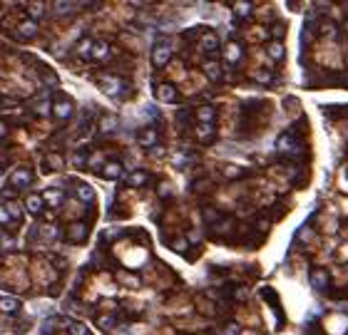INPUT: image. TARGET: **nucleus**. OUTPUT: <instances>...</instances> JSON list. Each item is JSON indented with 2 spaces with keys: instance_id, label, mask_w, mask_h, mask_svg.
<instances>
[{
  "instance_id": "20",
  "label": "nucleus",
  "mask_w": 348,
  "mask_h": 335,
  "mask_svg": "<svg viewBox=\"0 0 348 335\" xmlns=\"http://www.w3.org/2000/svg\"><path fill=\"white\" fill-rule=\"evenodd\" d=\"M18 35H23V37H35V35H37V23L30 20V18L20 20V23H18Z\"/></svg>"
},
{
  "instance_id": "38",
  "label": "nucleus",
  "mask_w": 348,
  "mask_h": 335,
  "mask_svg": "<svg viewBox=\"0 0 348 335\" xmlns=\"http://www.w3.org/2000/svg\"><path fill=\"white\" fill-rule=\"evenodd\" d=\"M319 30H321V35H328V37H333V35H336V25L326 20V23H321V25H319Z\"/></svg>"
},
{
  "instance_id": "29",
  "label": "nucleus",
  "mask_w": 348,
  "mask_h": 335,
  "mask_svg": "<svg viewBox=\"0 0 348 335\" xmlns=\"http://www.w3.org/2000/svg\"><path fill=\"white\" fill-rule=\"evenodd\" d=\"M117 129V120L115 117H102L100 120V134H110Z\"/></svg>"
},
{
  "instance_id": "12",
  "label": "nucleus",
  "mask_w": 348,
  "mask_h": 335,
  "mask_svg": "<svg viewBox=\"0 0 348 335\" xmlns=\"http://www.w3.org/2000/svg\"><path fill=\"white\" fill-rule=\"evenodd\" d=\"M45 209V201H42V196L40 194H30L28 199H25V211L32 213V216H40Z\"/></svg>"
},
{
  "instance_id": "28",
  "label": "nucleus",
  "mask_w": 348,
  "mask_h": 335,
  "mask_svg": "<svg viewBox=\"0 0 348 335\" xmlns=\"http://www.w3.org/2000/svg\"><path fill=\"white\" fill-rule=\"evenodd\" d=\"M62 166H65V161H62V156H60L58 152L48 154V169H50V172H60Z\"/></svg>"
},
{
  "instance_id": "9",
  "label": "nucleus",
  "mask_w": 348,
  "mask_h": 335,
  "mask_svg": "<svg viewBox=\"0 0 348 335\" xmlns=\"http://www.w3.org/2000/svg\"><path fill=\"white\" fill-rule=\"evenodd\" d=\"M90 58L95 62H105L110 58V42H105V40H97V42H92V52H90Z\"/></svg>"
},
{
  "instance_id": "32",
  "label": "nucleus",
  "mask_w": 348,
  "mask_h": 335,
  "mask_svg": "<svg viewBox=\"0 0 348 335\" xmlns=\"http://www.w3.org/2000/svg\"><path fill=\"white\" fill-rule=\"evenodd\" d=\"M241 174H244L241 166H234V164H227V166H224V177H227V179H236V177H241Z\"/></svg>"
},
{
  "instance_id": "3",
  "label": "nucleus",
  "mask_w": 348,
  "mask_h": 335,
  "mask_svg": "<svg viewBox=\"0 0 348 335\" xmlns=\"http://www.w3.org/2000/svg\"><path fill=\"white\" fill-rule=\"evenodd\" d=\"M172 60V45L169 42H157L152 47V65L154 67H167Z\"/></svg>"
},
{
  "instance_id": "41",
  "label": "nucleus",
  "mask_w": 348,
  "mask_h": 335,
  "mask_svg": "<svg viewBox=\"0 0 348 335\" xmlns=\"http://www.w3.org/2000/svg\"><path fill=\"white\" fill-rule=\"evenodd\" d=\"M306 335H323L319 328V323H309V328H306Z\"/></svg>"
},
{
  "instance_id": "27",
  "label": "nucleus",
  "mask_w": 348,
  "mask_h": 335,
  "mask_svg": "<svg viewBox=\"0 0 348 335\" xmlns=\"http://www.w3.org/2000/svg\"><path fill=\"white\" fill-rule=\"evenodd\" d=\"M25 8H28V18L35 20V23H37V18L45 15V3H28Z\"/></svg>"
},
{
  "instance_id": "42",
  "label": "nucleus",
  "mask_w": 348,
  "mask_h": 335,
  "mask_svg": "<svg viewBox=\"0 0 348 335\" xmlns=\"http://www.w3.org/2000/svg\"><path fill=\"white\" fill-rule=\"evenodd\" d=\"M169 191H172V189H169V184H167V182L159 184V196H162V199H167V196H169Z\"/></svg>"
},
{
  "instance_id": "8",
  "label": "nucleus",
  "mask_w": 348,
  "mask_h": 335,
  "mask_svg": "<svg viewBox=\"0 0 348 335\" xmlns=\"http://www.w3.org/2000/svg\"><path fill=\"white\" fill-rule=\"evenodd\" d=\"M137 142H140L142 147H147V149H152V147H157V142H159V134H157V129H154V127H145V129L140 132Z\"/></svg>"
},
{
  "instance_id": "45",
  "label": "nucleus",
  "mask_w": 348,
  "mask_h": 335,
  "mask_svg": "<svg viewBox=\"0 0 348 335\" xmlns=\"http://www.w3.org/2000/svg\"><path fill=\"white\" fill-rule=\"evenodd\" d=\"M274 37H276V40H279V37H281V35H284V32H286V25H281V23H279V25H274Z\"/></svg>"
},
{
  "instance_id": "34",
  "label": "nucleus",
  "mask_w": 348,
  "mask_h": 335,
  "mask_svg": "<svg viewBox=\"0 0 348 335\" xmlns=\"http://www.w3.org/2000/svg\"><path fill=\"white\" fill-rule=\"evenodd\" d=\"M187 246H189V241L179 236V239H174L172 241V251H177V253H187Z\"/></svg>"
},
{
  "instance_id": "5",
  "label": "nucleus",
  "mask_w": 348,
  "mask_h": 335,
  "mask_svg": "<svg viewBox=\"0 0 348 335\" xmlns=\"http://www.w3.org/2000/svg\"><path fill=\"white\" fill-rule=\"evenodd\" d=\"M154 94H157V99L164 102V104H172V102L179 99V92H177V87H174L172 82H162V85H157Z\"/></svg>"
},
{
  "instance_id": "23",
  "label": "nucleus",
  "mask_w": 348,
  "mask_h": 335,
  "mask_svg": "<svg viewBox=\"0 0 348 335\" xmlns=\"http://www.w3.org/2000/svg\"><path fill=\"white\" fill-rule=\"evenodd\" d=\"M20 310V301L13 298V296H5L0 298V313H18Z\"/></svg>"
},
{
  "instance_id": "47",
  "label": "nucleus",
  "mask_w": 348,
  "mask_h": 335,
  "mask_svg": "<svg viewBox=\"0 0 348 335\" xmlns=\"http://www.w3.org/2000/svg\"><path fill=\"white\" fill-rule=\"evenodd\" d=\"M152 154H154V156H162L164 149H162V147H152Z\"/></svg>"
},
{
  "instance_id": "21",
  "label": "nucleus",
  "mask_w": 348,
  "mask_h": 335,
  "mask_svg": "<svg viewBox=\"0 0 348 335\" xmlns=\"http://www.w3.org/2000/svg\"><path fill=\"white\" fill-rule=\"evenodd\" d=\"M266 52H269V58L274 62H279V60H284V42L281 40H274V42H269V47H266Z\"/></svg>"
},
{
  "instance_id": "10",
  "label": "nucleus",
  "mask_w": 348,
  "mask_h": 335,
  "mask_svg": "<svg viewBox=\"0 0 348 335\" xmlns=\"http://www.w3.org/2000/svg\"><path fill=\"white\" fill-rule=\"evenodd\" d=\"M328 281H331L328 271H323V268H314V271H311V286H314L316 291H326V288H328Z\"/></svg>"
},
{
  "instance_id": "37",
  "label": "nucleus",
  "mask_w": 348,
  "mask_h": 335,
  "mask_svg": "<svg viewBox=\"0 0 348 335\" xmlns=\"http://www.w3.org/2000/svg\"><path fill=\"white\" fill-rule=\"evenodd\" d=\"M90 52H92V40H82V45L77 47V55L80 58H90Z\"/></svg>"
},
{
  "instance_id": "19",
  "label": "nucleus",
  "mask_w": 348,
  "mask_h": 335,
  "mask_svg": "<svg viewBox=\"0 0 348 335\" xmlns=\"http://www.w3.org/2000/svg\"><path fill=\"white\" fill-rule=\"evenodd\" d=\"M100 174H102L105 179H119V177H122V164H119V161H107V164L100 169Z\"/></svg>"
},
{
  "instance_id": "6",
  "label": "nucleus",
  "mask_w": 348,
  "mask_h": 335,
  "mask_svg": "<svg viewBox=\"0 0 348 335\" xmlns=\"http://www.w3.org/2000/svg\"><path fill=\"white\" fill-rule=\"evenodd\" d=\"M85 239H87V224L85 221H75V224L67 226V241H72V244H82Z\"/></svg>"
},
{
  "instance_id": "46",
  "label": "nucleus",
  "mask_w": 348,
  "mask_h": 335,
  "mask_svg": "<svg viewBox=\"0 0 348 335\" xmlns=\"http://www.w3.org/2000/svg\"><path fill=\"white\" fill-rule=\"evenodd\" d=\"M5 137H8V124L0 120V139H5Z\"/></svg>"
},
{
  "instance_id": "7",
  "label": "nucleus",
  "mask_w": 348,
  "mask_h": 335,
  "mask_svg": "<svg viewBox=\"0 0 348 335\" xmlns=\"http://www.w3.org/2000/svg\"><path fill=\"white\" fill-rule=\"evenodd\" d=\"M10 184L15 186V189H25L32 184V174H30V169H15L13 174H10Z\"/></svg>"
},
{
  "instance_id": "49",
  "label": "nucleus",
  "mask_w": 348,
  "mask_h": 335,
  "mask_svg": "<svg viewBox=\"0 0 348 335\" xmlns=\"http://www.w3.org/2000/svg\"><path fill=\"white\" fill-rule=\"evenodd\" d=\"M0 104H3V102H0Z\"/></svg>"
},
{
  "instance_id": "4",
  "label": "nucleus",
  "mask_w": 348,
  "mask_h": 335,
  "mask_svg": "<svg viewBox=\"0 0 348 335\" xmlns=\"http://www.w3.org/2000/svg\"><path fill=\"white\" fill-rule=\"evenodd\" d=\"M72 112H75V104H72L70 97H58V99L53 102V115H55L58 120H70Z\"/></svg>"
},
{
  "instance_id": "16",
  "label": "nucleus",
  "mask_w": 348,
  "mask_h": 335,
  "mask_svg": "<svg viewBox=\"0 0 348 335\" xmlns=\"http://www.w3.org/2000/svg\"><path fill=\"white\" fill-rule=\"evenodd\" d=\"M224 58H227V62H232V65H239V62H241V58H244L241 45H239V42H229V45H227V50H224Z\"/></svg>"
},
{
  "instance_id": "40",
  "label": "nucleus",
  "mask_w": 348,
  "mask_h": 335,
  "mask_svg": "<svg viewBox=\"0 0 348 335\" xmlns=\"http://www.w3.org/2000/svg\"><path fill=\"white\" fill-rule=\"evenodd\" d=\"M100 325H102V328H115V318H112V315H102V318H100Z\"/></svg>"
},
{
  "instance_id": "14",
  "label": "nucleus",
  "mask_w": 348,
  "mask_h": 335,
  "mask_svg": "<svg viewBox=\"0 0 348 335\" xmlns=\"http://www.w3.org/2000/svg\"><path fill=\"white\" fill-rule=\"evenodd\" d=\"M40 196H42V201H45V204H50V206H60V204L65 201L62 189H45Z\"/></svg>"
},
{
  "instance_id": "39",
  "label": "nucleus",
  "mask_w": 348,
  "mask_h": 335,
  "mask_svg": "<svg viewBox=\"0 0 348 335\" xmlns=\"http://www.w3.org/2000/svg\"><path fill=\"white\" fill-rule=\"evenodd\" d=\"M224 335H241V328H239L236 323H227V328H224Z\"/></svg>"
},
{
  "instance_id": "22",
  "label": "nucleus",
  "mask_w": 348,
  "mask_h": 335,
  "mask_svg": "<svg viewBox=\"0 0 348 335\" xmlns=\"http://www.w3.org/2000/svg\"><path fill=\"white\" fill-rule=\"evenodd\" d=\"M75 194H77V199L85 201V204L95 201V189H92L90 184H77V186H75Z\"/></svg>"
},
{
  "instance_id": "13",
  "label": "nucleus",
  "mask_w": 348,
  "mask_h": 335,
  "mask_svg": "<svg viewBox=\"0 0 348 335\" xmlns=\"http://www.w3.org/2000/svg\"><path fill=\"white\" fill-rule=\"evenodd\" d=\"M214 134H216V129H214V124H197L194 127V137L204 142V144H209L211 139H214Z\"/></svg>"
},
{
  "instance_id": "18",
  "label": "nucleus",
  "mask_w": 348,
  "mask_h": 335,
  "mask_svg": "<svg viewBox=\"0 0 348 335\" xmlns=\"http://www.w3.org/2000/svg\"><path fill=\"white\" fill-rule=\"evenodd\" d=\"M204 75H206L211 82H219V80H222V65L216 60H206L204 62Z\"/></svg>"
},
{
  "instance_id": "35",
  "label": "nucleus",
  "mask_w": 348,
  "mask_h": 335,
  "mask_svg": "<svg viewBox=\"0 0 348 335\" xmlns=\"http://www.w3.org/2000/svg\"><path fill=\"white\" fill-rule=\"evenodd\" d=\"M254 80H256V82H261V85H269V82L274 80V75H271L269 70H261V72H256V75H254Z\"/></svg>"
},
{
  "instance_id": "44",
  "label": "nucleus",
  "mask_w": 348,
  "mask_h": 335,
  "mask_svg": "<svg viewBox=\"0 0 348 335\" xmlns=\"http://www.w3.org/2000/svg\"><path fill=\"white\" fill-rule=\"evenodd\" d=\"M85 159H87L85 152H77L75 154V166H85Z\"/></svg>"
},
{
  "instance_id": "11",
  "label": "nucleus",
  "mask_w": 348,
  "mask_h": 335,
  "mask_svg": "<svg viewBox=\"0 0 348 335\" xmlns=\"http://www.w3.org/2000/svg\"><path fill=\"white\" fill-rule=\"evenodd\" d=\"M202 50L206 55H216V52H219V37H216V32H204L202 35Z\"/></svg>"
},
{
  "instance_id": "33",
  "label": "nucleus",
  "mask_w": 348,
  "mask_h": 335,
  "mask_svg": "<svg viewBox=\"0 0 348 335\" xmlns=\"http://www.w3.org/2000/svg\"><path fill=\"white\" fill-rule=\"evenodd\" d=\"M204 218H206V224H209V226H214V224L222 218V213L216 211V209H204Z\"/></svg>"
},
{
  "instance_id": "26",
  "label": "nucleus",
  "mask_w": 348,
  "mask_h": 335,
  "mask_svg": "<svg viewBox=\"0 0 348 335\" xmlns=\"http://www.w3.org/2000/svg\"><path fill=\"white\" fill-rule=\"evenodd\" d=\"M251 10H254V5H251V3H246V0L234 3V15H236V18H249V15H251Z\"/></svg>"
},
{
  "instance_id": "17",
  "label": "nucleus",
  "mask_w": 348,
  "mask_h": 335,
  "mask_svg": "<svg viewBox=\"0 0 348 335\" xmlns=\"http://www.w3.org/2000/svg\"><path fill=\"white\" fill-rule=\"evenodd\" d=\"M214 117H216V109H214L211 104L197 107V120H199V124H214Z\"/></svg>"
},
{
  "instance_id": "25",
  "label": "nucleus",
  "mask_w": 348,
  "mask_h": 335,
  "mask_svg": "<svg viewBox=\"0 0 348 335\" xmlns=\"http://www.w3.org/2000/svg\"><path fill=\"white\" fill-rule=\"evenodd\" d=\"M147 182H149V174H147L145 169L132 172V174H129V179H127V184H129V186H145Z\"/></svg>"
},
{
  "instance_id": "1",
  "label": "nucleus",
  "mask_w": 348,
  "mask_h": 335,
  "mask_svg": "<svg viewBox=\"0 0 348 335\" xmlns=\"http://www.w3.org/2000/svg\"><path fill=\"white\" fill-rule=\"evenodd\" d=\"M276 149L281 154H286V156H298V154L303 152L301 142L296 139V132H284L279 137V142H276Z\"/></svg>"
},
{
  "instance_id": "15",
  "label": "nucleus",
  "mask_w": 348,
  "mask_h": 335,
  "mask_svg": "<svg viewBox=\"0 0 348 335\" xmlns=\"http://www.w3.org/2000/svg\"><path fill=\"white\" fill-rule=\"evenodd\" d=\"M234 229V218H227V216H222L214 226H211V234H216V236H229Z\"/></svg>"
},
{
  "instance_id": "30",
  "label": "nucleus",
  "mask_w": 348,
  "mask_h": 335,
  "mask_svg": "<svg viewBox=\"0 0 348 335\" xmlns=\"http://www.w3.org/2000/svg\"><path fill=\"white\" fill-rule=\"evenodd\" d=\"M65 328L70 330V335H90V330H87L82 323H77V320H67Z\"/></svg>"
},
{
  "instance_id": "43",
  "label": "nucleus",
  "mask_w": 348,
  "mask_h": 335,
  "mask_svg": "<svg viewBox=\"0 0 348 335\" xmlns=\"http://www.w3.org/2000/svg\"><path fill=\"white\" fill-rule=\"evenodd\" d=\"M10 224V216L5 211V206H0V226H8Z\"/></svg>"
},
{
  "instance_id": "31",
  "label": "nucleus",
  "mask_w": 348,
  "mask_h": 335,
  "mask_svg": "<svg viewBox=\"0 0 348 335\" xmlns=\"http://www.w3.org/2000/svg\"><path fill=\"white\" fill-rule=\"evenodd\" d=\"M75 8H77V5H75V3H67V0H58V3H55V13H58V15L75 13Z\"/></svg>"
},
{
  "instance_id": "2",
  "label": "nucleus",
  "mask_w": 348,
  "mask_h": 335,
  "mask_svg": "<svg viewBox=\"0 0 348 335\" xmlns=\"http://www.w3.org/2000/svg\"><path fill=\"white\" fill-rule=\"evenodd\" d=\"M97 87L105 92V94H110V97H117V94H122V90H124V80H122V77H115V75H100V77H97Z\"/></svg>"
},
{
  "instance_id": "24",
  "label": "nucleus",
  "mask_w": 348,
  "mask_h": 335,
  "mask_svg": "<svg viewBox=\"0 0 348 335\" xmlns=\"http://www.w3.org/2000/svg\"><path fill=\"white\" fill-rule=\"evenodd\" d=\"M32 112H35L37 117L50 115V102H48V97H37V99L32 102Z\"/></svg>"
},
{
  "instance_id": "48",
  "label": "nucleus",
  "mask_w": 348,
  "mask_h": 335,
  "mask_svg": "<svg viewBox=\"0 0 348 335\" xmlns=\"http://www.w3.org/2000/svg\"><path fill=\"white\" fill-rule=\"evenodd\" d=\"M343 28H346V32H348V20H346V25H343Z\"/></svg>"
},
{
  "instance_id": "36",
  "label": "nucleus",
  "mask_w": 348,
  "mask_h": 335,
  "mask_svg": "<svg viewBox=\"0 0 348 335\" xmlns=\"http://www.w3.org/2000/svg\"><path fill=\"white\" fill-rule=\"evenodd\" d=\"M5 211H8V216H10L13 221H20V216H23V213H20V209H18L13 201H10V204H5Z\"/></svg>"
}]
</instances>
